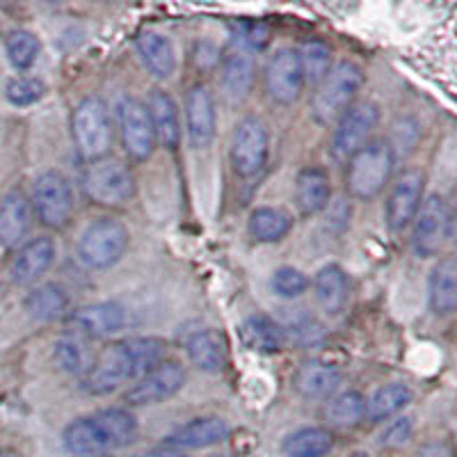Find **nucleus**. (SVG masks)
I'll use <instances>...</instances> for the list:
<instances>
[{"label": "nucleus", "instance_id": "nucleus-44", "mask_svg": "<svg viewBox=\"0 0 457 457\" xmlns=\"http://www.w3.org/2000/svg\"><path fill=\"white\" fill-rule=\"evenodd\" d=\"M129 457H187L183 451H177V448L167 446V444H161V446H154L149 451H140V453H133Z\"/></svg>", "mask_w": 457, "mask_h": 457}, {"label": "nucleus", "instance_id": "nucleus-15", "mask_svg": "<svg viewBox=\"0 0 457 457\" xmlns=\"http://www.w3.org/2000/svg\"><path fill=\"white\" fill-rule=\"evenodd\" d=\"M426 190V177L421 170H405L395 179L386 199V224L391 231H405L414 222Z\"/></svg>", "mask_w": 457, "mask_h": 457}, {"label": "nucleus", "instance_id": "nucleus-6", "mask_svg": "<svg viewBox=\"0 0 457 457\" xmlns=\"http://www.w3.org/2000/svg\"><path fill=\"white\" fill-rule=\"evenodd\" d=\"M73 146L85 162L110 156L112 149V120L110 110L101 96L89 94L79 101L71 114Z\"/></svg>", "mask_w": 457, "mask_h": 457}, {"label": "nucleus", "instance_id": "nucleus-17", "mask_svg": "<svg viewBox=\"0 0 457 457\" xmlns=\"http://www.w3.org/2000/svg\"><path fill=\"white\" fill-rule=\"evenodd\" d=\"M186 133L195 149H206L218 133L213 92L204 83H195L186 94Z\"/></svg>", "mask_w": 457, "mask_h": 457}, {"label": "nucleus", "instance_id": "nucleus-13", "mask_svg": "<svg viewBox=\"0 0 457 457\" xmlns=\"http://www.w3.org/2000/svg\"><path fill=\"white\" fill-rule=\"evenodd\" d=\"M263 87L268 99L277 105H293L302 96L307 83L300 67L297 48H279L263 69Z\"/></svg>", "mask_w": 457, "mask_h": 457}, {"label": "nucleus", "instance_id": "nucleus-39", "mask_svg": "<svg viewBox=\"0 0 457 457\" xmlns=\"http://www.w3.org/2000/svg\"><path fill=\"white\" fill-rule=\"evenodd\" d=\"M46 94V85L37 76H16L7 83L5 96L12 105L26 108V105H35L37 101L44 99Z\"/></svg>", "mask_w": 457, "mask_h": 457}, {"label": "nucleus", "instance_id": "nucleus-29", "mask_svg": "<svg viewBox=\"0 0 457 457\" xmlns=\"http://www.w3.org/2000/svg\"><path fill=\"white\" fill-rule=\"evenodd\" d=\"M186 353L204 373H220L227 366V341L215 329H197L186 338Z\"/></svg>", "mask_w": 457, "mask_h": 457}, {"label": "nucleus", "instance_id": "nucleus-2", "mask_svg": "<svg viewBox=\"0 0 457 457\" xmlns=\"http://www.w3.org/2000/svg\"><path fill=\"white\" fill-rule=\"evenodd\" d=\"M137 421L126 407H108L80 416L62 432V444L73 457H104L136 442Z\"/></svg>", "mask_w": 457, "mask_h": 457}, {"label": "nucleus", "instance_id": "nucleus-35", "mask_svg": "<svg viewBox=\"0 0 457 457\" xmlns=\"http://www.w3.org/2000/svg\"><path fill=\"white\" fill-rule=\"evenodd\" d=\"M286 457H325L334 448V435L329 428H300L284 439Z\"/></svg>", "mask_w": 457, "mask_h": 457}, {"label": "nucleus", "instance_id": "nucleus-27", "mask_svg": "<svg viewBox=\"0 0 457 457\" xmlns=\"http://www.w3.org/2000/svg\"><path fill=\"white\" fill-rule=\"evenodd\" d=\"M136 48L146 71L158 80H167L177 71V53L167 37L161 32L145 30L136 37Z\"/></svg>", "mask_w": 457, "mask_h": 457}, {"label": "nucleus", "instance_id": "nucleus-36", "mask_svg": "<svg viewBox=\"0 0 457 457\" xmlns=\"http://www.w3.org/2000/svg\"><path fill=\"white\" fill-rule=\"evenodd\" d=\"M277 322H279L286 343L291 341L302 348H312L322 341V325L307 309H284Z\"/></svg>", "mask_w": 457, "mask_h": 457}, {"label": "nucleus", "instance_id": "nucleus-9", "mask_svg": "<svg viewBox=\"0 0 457 457\" xmlns=\"http://www.w3.org/2000/svg\"><path fill=\"white\" fill-rule=\"evenodd\" d=\"M411 224H414L411 245L416 254L423 259L439 254L444 245L453 238V213L442 195L423 197L421 208Z\"/></svg>", "mask_w": 457, "mask_h": 457}, {"label": "nucleus", "instance_id": "nucleus-21", "mask_svg": "<svg viewBox=\"0 0 457 457\" xmlns=\"http://www.w3.org/2000/svg\"><path fill=\"white\" fill-rule=\"evenodd\" d=\"M341 382V369L322 359H309L293 375V389L307 400H329L338 394Z\"/></svg>", "mask_w": 457, "mask_h": 457}, {"label": "nucleus", "instance_id": "nucleus-24", "mask_svg": "<svg viewBox=\"0 0 457 457\" xmlns=\"http://www.w3.org/2000/svg\"><path fill=\"white\" fill-rule=\"evenodd\" d=\"M220 76H222V89L227 94L228 101L240 104L252 94L256 80V64L252 53L243 51L236 46L234 51H228L222 57V67H220Z\"/></svg>", "mask_w": 457, "mask_h": 457}, {"label": "nucleus", "instance_id": "nucleus-25", "mask_svg": "<svg viewBox=\"0 0 457 457\" xmlns=\"http://www.w3.org/2000/svg\"><path fill=\"white\" fill-rule=\"evenodd\" d=\"M53 359H55L57 369L64 370L67 375L83 379L92 369L94 359H96V350H94L92 341L80 334L64 329L60 337L53 343Z\"/></svg>", "mask_w": 457, "mask_h": 457}, {"label": "nucleus", "instance_id": "nucleus-34", "mask_svg": "<svg viewBox=\"0 0 457 457\" xmlns=\"http://www.w3.org/2000/svg\"><path fill=\"white\" fill-rule=\"evenodd\" d=\"M411 403V389L403 382L379 386L369 400H366V419L370 423H385L391 416L405 410Z\"/></svg>", "mask_w": 457, "mask_h": 457}, {"label": "nucleus", "instance_id": "nucleus-1", "mask_svg": "<svg viewBox=\"0 0 457 457\" xmlns=\"http://www.w3.org/2000/svg\"><path fill=\"white\" fill-rule=\"evenodd\" d=\"M167 359V341L158 337H130L108 343L96 353L80 389L89 395H108L124 385H136Z\"/></svg>", "mask_w": 457, "mask_h": 457}, {"label": "nucleus", "instance_id": "nucleus-46", "mask_svg": "<svg viewBox=\"0 0 457 457\" xmlns=\"http://www.w3.org/2000/svg\"><path fill=\"white\" fill-rule=\"evenodd\" d=\"M350 457H370V455H369V453H353Z\"/></svg>", "mask_w": 457, "mask_h": 457}, {"label": "nucleus", "instance_id": "nucleus-19", "mask_svg": "<svg viewBox=\"0 0 457 457\" xmlns=\"http://www.w3.org/2000/svg\"><path fill=\"white\" fill-rule=\"evenodd\" d=\"M146 112H149L151 129L156 136V145L165 146L170 151H177L183 140L181 129V114H179V105L170 92L165 89H151L145 104Z\"/></svg>", "mask_w": 457, "mask_h": 457}, {"label": "nucleus", "instance_id": "nucleus-4", "mask_svg": "<svg viewBox=\"0 0 457 457\" xmlns=\"http://www.w3.org/2000/svg\"><path fill=\"white\" fill-rule=\"evenodd\" d=\"M364 80V69L353 60H341V62L332 64L328 76L313 87V121H318L320 126L337 124L338 117L354 104Z\"/></svg>", "mask_w": 457, "mask_h": 457}, {"label": "nucleus", "instance_id": "nucleus-33", "mask_svg": "<svg viewBox=\"0 0 457 457\" xmlns=\"http://www.w3.org/2000/svg\"><path fill=\"white\" fill-rule=\"evenodd\" d=\"M328 426L338 430H353L366 419V398L359 391L348 389L334 394L322 410Z\"/></svg>", "mask_w": 457, "mask_h": 457}, {"label": "nucleus", "instance_id": "nucleus-41", "mask_svg": "<svg viewBox=\"0 0 457 457\" xmlns=\"http://www.w3.org/2000/svg\"><path fill=\"white\" fill-rule=\"evenodd\" d=\"M238 46L247 53H259L270 42V30L263 23H240Z\"/></svg>", "mask_w": 457, "mask_h": 457}, {"label": "nucleus", "instance_id": "nucleus-8", "mask_svg": "<svg viewBox=\"0 0 457 457\" xmlns=\"http://www.w3.org/2000/svg\"><path fill=\"white\" fill-rule=\"evenodd\" d=\"M32 215L46 228L69 227L76 213V197H73V187L62 171L46 170L32 183V197H30Z\"/></svg>", "mask_w": 457, "mask_h": 457}, {"label": "nucleus", "instance_id": "nucleus-45", "mask_svg": "<svg viewBox=\"0 0 457 457\" xmlns=\"http://www.w3.org/2000/svg\"><path fill=\"white\" fill-rule=\"evenodd\" d=\"M0 457H21V453L14 451V448H3V451H0Z\"/></svg>", "mask_w": 457, "mask_h": 457}, {"label": "nucleus", "instance_id": "nucleus-38", "mask_svg": "<svg viewBox=\"0 0 457 457\" xmlns=\"http://www.w3.org/2000/svg\"><path fill=\"white\" fill-rule=\"evenodd\" d=\"M39 48H42V44H39V39H37L30 30L16 28V30L7 32L5 37L7 57H10L12 67L19 69V71H28V69L37 62Z\"/></svg>", "mask_w": 457, "mask_h": 457}, {"label": "nucleus", "instance_id": "nucleus-40", "mask_svg": "<svg viewBox=\"0 0 457 457\" xmlns=\"http://www.w3.org/2000/svg\"><path fill=\"white\" fill-rule=\"evenodd\" d=\"M309 277L293 265H281L272 275V291L284 300H295L309 291Z\"/></svg>", "mask_w": 457, "mask_h": 457}, {"label": "nucleus", "instance_id": "nucleus-16", "mask_svg": "<svg viewBox=\"0 0 457 457\" xmlns=\"http://www.w3.org/2000/svg\"><path fill=\"white\" fill-rule=\"evenodd\" d=\"M67 329L96 341L108 338L126 328V309L117 302H94L67 313Z\"/></svg>", "mask_w": 457, "mask_h": 457}, {"label": "nucleus", "instance_id": "nucleus-31", "mask_svg": "<svg viewBox=\"0 0 457 457\" xmlns=\"http://www.w3.org/2000/svg\"><path fill=\"white\" fill-rule=\"evenodd\" d=\"M293 215L279 206H259L250 213L247 231L256 243H279L293 231Z\"/></svg>", "mask_w": 457, "mask_h": 457}, {"label": "nucleus", "instance_id": "nucleus-3", "mask_svg": "<svg viewBox=\"0 0 457 457\" xmlns=\"http://www.w3.org/2000/svg\"><path fill=\"white\" fill-rule=\"evenodd\" d=\"M345 162V193L357 202H370L389 186L395 158L389 142L375 140L361 146Z\"/></svg>", "mask_w": 457, "mask_h": 457}, {"label": "nucleus", "instance_id": "nucleus-20", "mask_svg": "<svg viewBox=\"0 0 457 457\" xmlns=\"http://www.w3.org/2000/svg\"><path fill=\"white\" fill-rule=\"evenodd\" d=\"M57 247L55 240L48 236H39L28 243H23L12 261V281L19 286H30L42 279L51 265L55 263Z\"/></svg>", "mask_w": 457, "mask_h": 457}, {"label": "nucleus", "instance_id": "nucleus-30", "mask_svg": "<svg viewBox=\"0 0 457 457\" xmlns=\"http://www.w3.org/2000/svg\"><path fill=\"white\" fill-rule=\"evenodd\" d=\"M240 337L252 353L275 354L286 345L279 322L265 313H252L240 325Z\"/></svg>", "mask_w": 457, "mask_h": 457}, {"label": "nucleus", "instance_id": "nucleus-11", "mask_svg": "<svg viewBox=\"0 0 457 457\" xmlns=\"http://www.w3.org/2000/svg\"><path fill=\"white\" fill-rule=\"evenodd\" d=\"M270 154V136L268 126L259 117H243L236 124L231 140V165L240 179L259 177L268 165Z\"/></svg>", "mask_w": 457, "mask_h": 457}, {"label": "nucleus", "instance_id": "nucleus-7", "mask_svg": "<svg viewBox=\"0 0 457 457\" xmlns=\"http://www.w3.org/2000/svg\"><path fill=\"white\" fill-rule=\"evenodd\" d=\"M130 243L126 224L117 218L94 220L79 240V259L89 270H108L120 263Z\"/></svg>", "mask_w": 457, "mask_h": 457}, {"label": "nucleus", "instance_id": "nucleus-10", "mask_svg": "<svg viewBox=\"0 0 457 457\" xmlns=\"http://www.w3.org/2000/svg\"><path fill=\"white\" fill-rule=\"evenodd\" d=\"M114 114H117V130H120L121 146H124V154L129 156V161H149L158 145L145 104L136 96H124L114 108Z\"/></svg>", "mask_w": 457, "mask_h": 457}, {"label": "nucleus", "instance_id": "nucleus-32", "mask_svg": "<svg viewBox=\"0 0 457 457\" xmlns=\"http://www.w3.org/2000/svg\"><path fill=\"white\" fill-rule=\"evenodd\" d=\"M23 304H26L28 316L39 322L60 320L69 313V295L62 286L57 284H42L32 288Z\"/></svg>", "mask_w": 457, "mask_h": 457}, {"label": "nucleus", "instance_id": "nucleus-12", "mask_svg": "<svg viewBox=\"0 0 457 457\" xmlns=\"http://www.w3.org/2000/svg\"><path fill=\"white\" fill-rule=\"evenodd\" d=\"M378 124L379 105L373 104V101H354L337 121V130H334L332 140L334 158L348 161L361 146L369 145Z\"/></svg>", "mask_w": 457, "mask_h": 457}, {"label": "nucleus", "instance_id": "nucleus-22", "mask_svg": "<svg viewBox=\"0 0 457 457\" xmlns=\"http://www.w3.org/2000/svg\"><path fill=\"white\" fill-rule=\"evenodd\" d=\"M332 204V181L318 165H307L295 177V206L304 218L322 213Z\"/></svg>", "mask_w": 457, "mask_h": 457}, {"label": "nucleus", "instance_id": "nucleus-28", "mask_svg": "<svg viewBox=\"0 0 457 457\" xmlns=\"http://www.w3.org/2000/svg\"><path fill=\"white\" fill-rule=\"evenodd\" d=\"M430 309L436 316H451L457 307V261L455 256H442L430 272L428 281Z\"/></svg>", "mask_w": 457, "mask_h": 457}, {"label": "nucleus", "instance_id": "nucleus-23", "mask_svg": "<svg viewBox=\"0 0 457 457\" xmlns=\"http://www.w3.org/2000/svg\"><path fill=\"white\" fill-rule=\"evenodd\" d=\"M227 436L228 426L222 419H218V416H199V419L187 421L186 426L177 428L162 444L186 453L197 451V448L218 446V444H222Z\"/></svg>", "mask_w": 457, "mask_h": 457}, {"label": "nucleus", "instance_id": "nucleus-26", "mask_svg": "<svg viewBox=\"0 0 457 457\" xmlns=\"http://www.w3.org/2000/svg\"><path fill=\"white\" fill-rule=\"evenodd\" d=\"M313 295L318 307L329 316H338L345 309L350 297V279L341 265L329 263L313 277Z\"/></svg>", "mask_w": 457, "mask_h": 457}, {"label": "nucleus", "instance_id": "nucleus-5", "mask_svg": "<svg viewBox=\"0 0 457 457\" xmlns=\"http://www.w3.org/2000/svg\"><path fill=\"white\" fill-rule=\"evenodd\" d=\"M80 186L89 202L104 208H124L137 193L136 174L130 165L114 156L87 162Z\"/></svg>", "mask_w": 457, "mask_h": 457}, {"label": "nucleus", "instance_id": "nucleus-37", "mask_svg": "<svg viewBox=\"0 0 457 457\" xmlns=\"http://www.w3.org/2000/svg\"><path fill=\"white\" fill-rule=\"evenodd\" d=\"M297 57H300V67L304 73V83L316 87L332 69V48L320 39H309L297 48Z\"/></svg>", "mask_w": 457, "mask_h": 457}, {"label": "nucleus", "instance_id": "nucleus-42", "mask_svg": "<svg viewBox=\"0 0 457 457\" xmlns=\"http://www.w3.org/2000/svg\"><path fill=\"white\" fill-rule=\"evenodd\" d=\"M411 432H414V423H411L410 416H403V419H395L389 426L385 428V432L379 435V446L382 448H400L405 446L411 439Z\"/></svg>", "mask_w": 457, "mask_h": 457}, {"label": "nucleus", "instance_id": "nucleus-18", "mask_svg": "<svg viewBox=\"0 0 457 457\" xmlns=\"http://www.w3.org/2000/svg\"><path fill=\"white\" fill-rule=\"evenodd\" d=\"M32 206L23 190L14 187L0 199V247L16 250L26 243L32 228Z\"/></svg>", "mask_w": 457, "mask_h": 457}, {"label": "nucleus", "instance_id": "nucleus-43", "mask_svg": "<svg viewBox=\"0 0 457 457\" xmlns=\"http://www.w3.org/2000/svg\"><path fill=\"white\" fill-rule=\"evenodd\" d=\"M416 457H455V455H453V448L448 446L446 442H430V444H423V446L416 451Z\"/></svg>", "mask_w": 457, "mask_h": 457}, {"label": "nucleus", "instance_id": "nucleus-14", "mask_svg": "<svg viewBox=\"0 0 457 457\" xmlns=\"http://www.w3.org/2000/svg\"><path fill=\"white\" fill-rule=\"evenodd\" d=\"M183 385H186V369L179 361L165 359L145 378L137 379L136 385H130V389L124 394V403L129 407L158 405L174 398L183 389Z\"/></svg>", "mask_w": 457, "mask_h": 457}]
</instances>
